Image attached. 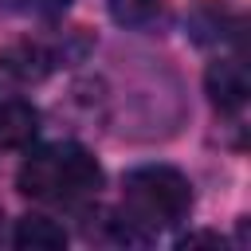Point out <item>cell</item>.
Returning a JSON list of instances; mask_svg holds the SVG:
<instances>
[{"label": "cell", "mask_w": 251, "mask_h": 251, "mask_svg": "<svg viewBox=\"0 0 251 251\" xmlns=\"http://www.w3.org/2000/svg\"><path fill=\"white\" fill-rule=\"evenodd\" d=\"M110 16L122 27H145L161 16V0H110Z\"/></svg>", "instance_id": "8992f818"}, {"label": "cell", "mask_w": 251, "mask_h": 251, "mask_svg": "<svg viewBox=\"0 0 251 251\" xmlns=\"http://www.w3.org/2000/svg\"><path fill=\"white\" fill-rule=\"evenodd\" d=\"M39 129V114L35 106L20 102V98H4L0 102V149H24Z\"/></svg>", "instance_id": "277c9868"}, {"label": "cell", "mask_w": 251, "mask_h": 251, "mask_svg": "<svg viewBox=\"0 0 251 251\" xmlns=\"http://www.w3.org/2000/svg\"><path fill=\"white\" fill-rule=\"evenodd\" d=\"M27 8H35V12H63L71 0H24Z\"/></svg>", "instance_id": "ba28073f"}, {"label": "cell", "mask_w": 251, "mask_h": 251, "mask_svg": "<svg viewBox=\"0 0 251 251\" xmlns=\"http://www.w3.org/2000/svg\"><path fill=\"white\" fill-rule=\"evenodd\" d=\"M12 239L24 251H59V247H67V231L55 220H47V216H24V220H16Z\"/></svg>", "instance_id": "5b68a950"}, {"label": "cell", "mask_w": 251, "mask_h": 251, "mask_svg": "<svg viewBox=\"0 0 251 251\" xmlns=\"http://www.w3.org/2000/svg\"><path fill=\"white\" fill-rule=\"evenodd\" d=\"M98 184L102 169L78 145H47L31 153L16 173V188L31 200H78L98 192Z\"/></svg>", "instance_id": "6da1fadb"}, {"label": "cell", "mask_w": 251, "mask_h": 251, "mask_svg": "<svg viewBox=\"0 0 251 251\" xmlns=\"http://www.w3.org/2000/svg\"><path fill=\"white\" fill-rule=\"evenodd\" d=\"M0 71H8V75H16V78H39L43 71H47V59L35 51V47H16V51H8V55H0Z\"/></svg>", "instance_id": "52a82bcc"}, {"label": "cell", "mask_w": 251, "mask_h": 251, "mask_svg": "<svg viewBox=\"0 0 251 251\" xmlns=\"http://www.w3.org/2000/svg\"><path fill=\"white\" fill-rule=\"evenodd\" d=\"M204 86H208V94H212V102H216L220 110H239V106L247 102V94H251L247 71H243V63H235V59L212 63L208 75H204Z\"/></svg>", "instance_id": "3957f363"}, {"label": "cell", "mask_w": 251, "mask_h": 251, "mask_svg": "<svg viewBox=\"0 0 251 251\" xmlns=\"http://www.w3.org/2000/svg\"><path fill=\"white\" fill-rule=\"evenodd\" d=\"M192 208V184L169 165H141L126 176V220L141 231L173 227Z\"/></svg>", "instance_id": "7a4b0ae2"}]
</instances>
